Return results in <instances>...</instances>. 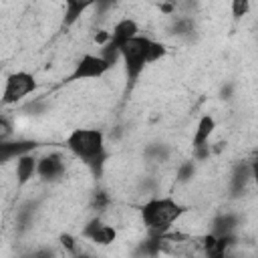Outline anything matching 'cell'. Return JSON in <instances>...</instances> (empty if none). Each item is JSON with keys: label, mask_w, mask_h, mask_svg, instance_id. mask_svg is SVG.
I'll return each mask as SVG.
<instances>
[{"label": "cell", "mask_w": 258, "mask_h": 258, "mask_svg": "<svg viewBox=\"0 0 258 258\" xmlns=\"http://www.w3.org/2000/svg\"><path fill=\"white\" fill-rule=\"evenodd\" d=\"M67 147L79 159H83L95 173H101L107 153H105V139L99 129H75L67 137Z\"/></svg>", "instance_id": "cell-1"}, {"label": "cell", "mask_w": 258, "mask_h": 258, "mask_svg": "<svg viewBox=\"0 0 258 258\" xmlns=\"http://www.w3.org/2000/svg\"><path fill=\"white\" fill-rule=\"evenodd\" d=\"M183 214V206L171 198H153L143 204L141 220L149 228V236H163L173 222Z\"/></svg>", "instance_id": "cell-2"}, {"label": "cell", "mask_w": 258, "mask_h": 258, "mask_svg": "<svg viewBox=\"0 0 258 258\" xmlns=\"http://www.w3.org/2000/svg\"><path fill=\"white\" fill-rule=\"evenodd\" d=\"M149 40H151V38L137 34V36L129 38L127 42H123V44L119 46V56H121L123 62H125L127 79H129L131 83L141 75V71H143V67H145V50H147Z\"/></svg>", "instance_id": "cell-3"}, {"label": "cell", "mask_w": 258, "mask_h": 258, "mask_svg": "<svg viewBox=\"0 0 258 258\" xmlns=\"http://www.w3.org/2000/svg\"><path fill=\"white\" fill-rule=\"evenodd\" d=\"M36 87V81L30 73H24V71H18L14 75H10L6 79V85H4V91H2V103L4 105H12V103H18L22 97H26L28 93H32Z\"/></svg>", "instance_id": "cell-4"}, {"label": "cell", "mask_w": 258, "mask_h": 258, "mask_svg": "<svg viewBox=\"0 0 258 258\" xmlns=\"http://www.w3.org/2000/svg\"><path fill=\"white\" fill-rule=\"evenodd\" d=\"M109 69H111V67H109L101 56L85 54V56L77 62L75 71L71 73V77H69L67 81L73 83V81H81V79H99V77H103Z\"/></svg>", "instance_id": "cell-5"}, {"label": "cell", "mask_w": 258, "mask_h": 258, "mask_svg": "<svg viewBox=\"0 0 258 258\" xmlns=\"http://www.w3.org/2000/svg\"><path fill=\"white\" fill-rule=\"evenodd\" d=\"M83 236L89 238V240L95 242V244L107 246V244H113V242H115L117 230H115L111 224H105V222H101L99 218H95V220H91V222L83 228Z\"/></svg>", "instance_id": "cell-6"}, {"label": "cell", "mask_w": 258, "mask_h": 258, "mask_svg": "<svg viewBox=\"0 0 258 258\" xmlns=\"http://www.w3.org/2000/svg\"><path fill=\"white\" fill-rule=\"evenodd\" d=\"M36 171L46 181L58 179L64 173V159H62V155L50 153V155H44V157L36 159Z\"/></svg>", "instance_id": "cell-7"}, {"label": "cell", "mask_w": 258, "mask_h": 258, "mask_svg": "<svg viewBox=\"0 0 258 258\" xmlns=\"http://www.w3.org/2000/svg\"><path fill=\"white\" fill-rule=\"evenodd\" d=\"M137 32H139L137 22H135L133 18H123V20H119V22L113 26V34H111L109 42L119 48V46H121L123 42H127L129 38L137 36Z\"/></svg>", "instance_id": "cell-8"}, {"label": "cell", "mask_w": 258, "mask_h": 258, "mask_svg": "<svg viewBox=\"0 0 258 258\" xmlns=\"http://www.w3.org/2000/svg\"><path fill=\"white\" fill-rule=\"evenodd\" d=\"M34 147H36V141H0V163L12 157L26 155Z\"/></svg>", "instance_id": "cell-9"}, {"label": "cell", "mask_w": 258, "mask_h": 258, "mask_svg": "<svg viewBox=\"0 0 258 258\" xmlns=\"http://www.w3.org/2000/svg\"><path fill=\"white\" fill-rule=\"evenodd\" d=\"M216 129V121L212 115H204L198 123V129L194 133V147H202V145H208L210 141V135L214 133Z\"/></svg>", "instance_id": "cell-10"}, {"label": "cell", "mask_w": 258, "mask_h": 258, "mask_svg": "<svg viewBox=\"0 0 258 258\" xmlns=\"http://www.w3.org/2000/svg\"><path fill=\"white\" fill-rule=\"evenodd\" d=\"M36 173V159L32 155H20L18 161H16V177H18V183L24 185L32 179V175Z\"/></svg>", "instance_id": "cell-11"}, {"label": "cell", "mask_w": 258, "mask_h": 258, "mask_svg": "<svg viewBox=\"0 0 258 258\" xmlns=\"http://www.w3.org/2000/svg\"><path fill=\"white\" fill-rule=\"evenodd\" d=\"M87 8H89V4H87V2H75V0L64 2V24H67V26L75 24Z\"/></svg>", "instance_id": "cell-12"}, {"label": "cell", "mask_w": 258, "mask_h": 258, "mask_svg": "<svg viewBox=\"0 0 258 258\" xmlns=\"http://www.w3.org/2000/svg\"><path fill=\"white\" fill-rule=\"evenodd\" d=\"M236 228V218L232 214H224L218 216L214 220V232L212 236H222V234H232V230Z\"/></svg>", "instance_id": "cell-13"}, {"label": "cell", "mask_w": 258, "mask_h": 258, "mask_svg": "<svg viewBox=\"0 0 258 258\" xmlns=\"http://www.w3.org/2000/svg\"><path fill=\"white\" fill-rule=\"evenodd\" d=\"M163 54H165V46L157 40H149L147 50H145V64H151V62L159 60Z\"/></svg>", "instance_id": "cell-14"}, {"label": "cell", "mask_w": 258, "mask_h": 258, "mask_svg": "<svg viewBox=\"0 0 258 258\" xmlns=\"http://www.w3.org/2000/svg\"><path fill=\"white\" fill-rule=\"evenodd\" d=\"M194 171H196L194 163H191V161H187V163H183V165L177 169V179H179V181H187V179H191V177H194Z\"/></svg>", "instance_id": "cell-15"}, {"label": "cell", "mask_w": 258, "mask_h": 258, "mask_svg": "<svg viewBox=\"0 0 258 258\" xmlns=\"http://www.w3.org/2000/svg\"><path fill=\"white\" fill-rule=\"evenodd\" d=\"M60 244H62V246H64V248H67L71 254H75V256L79 254V246H77V240H75L71 234H62V236H60Z\"/></svg>", "instance_id": "cell-16"}, {"label": "cell", "mask_w": 258, "mask_h": 258, "mask_svg": "<svg viewBox=\"0 0 258 258\" xmlns=\"http://www.w3.org/2000/svg\"><path fill=\"white\" fill-rule=\"evenodd\" d=\"M109 206V196L105 194V191H97L95 196H93V208H97V210H105Z\"/></svg>", "instance_id": "cell-17"}, {"label": "cell", "mask_w": 258, "mask_h": 258, "mask_svg": "<svg viewBox=\"0 0 258 258\" xmlns=\"http://www.w3.org/2000/svg\"><path fill=\"white\" fill-rule=\"evenodd\" d=\"M248 8H250V4H248L246 0H234V2H232V12H234V16H244V14L248 12Z\"/></svg>", "instance_id": "cell-18"}, {"label": "cell", "mask_w": 258, "mask_h": 258, "mask_svg": "<svg viewBox=\"0 0 258 258\" xmlns=\"http://www.w3.org/2000/svg\"><path fill=\"white\" fill-rule=\"evenodd\" d=\"M12 135V125L8 123V119L0 117V141H6Z\"/></svg>", "instance_id": "cell-19"}, {"label": "cell", "mask_w": 258, "mask_h": 258, "mask_svg": "<svg viewBox=\"0 0 258 258\" xmlns=\"http://www.w3.org/2000/svg\"><path fill=\"white\" fill-rule=\"evenodd\" d=\"M109 38H111V34H109V32H105V30H101V32L95 36V42H99V44H107V42H109Z\"/></svg>", "instance_id": "cell-20"}, {"label": "cell", "mask_w": 258, "mask_h": 258, "mask_svg": "<svg viewBox=\"0 0 258 258\" xmlns=\"http://www.w3.org/2000/svg\"><path fill=\"white\" fill-rule=\"evenodd\" d=\"M159 8H161V12H165V14H169V12H173V8H175V6H173V4H161Z\"/></svg>", "instance_id": "cell-21"}]
</instances>
